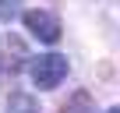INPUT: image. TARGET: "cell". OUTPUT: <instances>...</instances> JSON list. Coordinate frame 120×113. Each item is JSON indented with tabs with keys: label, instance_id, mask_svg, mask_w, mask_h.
<instances>
[{
	"label": "cell",
	"instance_id": "cell-1",
	"mask_svg": "<svg viewBox=\"0 0 120 113\" xmlns=\"http://www.w3.org/2000/svg\"><path fill=\"white\" fill-rule=\"evenodd\" d=\"M67 78V56L60 53H42L32 60V81L39 88H56L60 81Z\"/></svg>",
	"mask_w": 120,
	"mask_h": 113
},
{
	"label": "cell",
	"instance_id": "cell-2",
	"mask_svg": "<svg viewBox=\"0 0 120 113\" xmlns=\"http://www.w3.org/2000/svg\"><path fill=\"white\" fill-rule=\"evenodd\" d=\"M25 28L42 42H56L60 39V21L49 11H25Z\"/></svg>",
	"mask_w": 120,
	"mask_h": 113
},
{
	"label": "cell",
	"instance_id": "cell-3",
	"mask_svg": "<svg viewBox=\"0 0 120 113\" xmlns=\"http://www.w3.org/2000/svg\"><path fill=\"white\" fill-rule=\"evenodd\" d=\"M25 60V46L18 35H4V74H18Z\"/></svg>",
	"mask_w": 120,
	"mask_h": 113
},
{
	"label": "cell",
	"instance_id": "cell-4",
	"mask_svg": "<svg viewBox=\"0 0 120 113\" xmlns=\"http://www.w3.org/2000/svg\"><path fill=\"white\" fill-rule=\"evenodd\" d=\"M64 113H92V99H88L85 92H78V95L64 106Z\"/></svg>",
	"mask_w": 120,
	"mask_h": 113
},
{
	"label": "cell",
	"instance_id": "cell-5",
	"mask_svg": "<svg viewBox=\"0 0 120 113\" xmlns=\"http://www.w3.org/2000/svg\"><path fill=\"white\" fill-rule=\"evenodd\" d=\"M21 7V0H0V21H11Z\"/></svg>",
	"mask_w": 120,
	"mask_h": 113
},
{
	"label": "cell",
	"instance_id": "cell-6",
	"mask_svg": "<svg viewBox=\"0 0 120 113\" xmlns=\"http://www.w3.org/2000/svg\"><path fill=\"white\" fill-rule=\"evenodd\" d=\"M109 113H120V106H113V109H109Z\"/></svg>",
	"mask_w": 120,
	"mask_h": 113
}]
</instances>
